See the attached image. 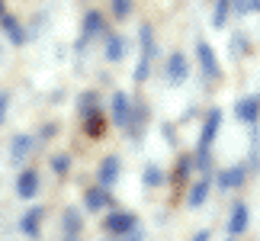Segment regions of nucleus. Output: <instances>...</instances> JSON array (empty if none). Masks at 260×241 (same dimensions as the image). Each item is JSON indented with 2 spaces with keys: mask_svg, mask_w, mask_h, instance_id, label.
Masks as SVG:
<instances>
[{
  "mask_svg": "<svg viewBox=\"0 0 260 241\" xmlns=\"http://www.w3.org/2000/svg\"><path fill=\"white\" fill-rule=\"evenodd\" d=\"M218 129H222V109H209L206 119H203V132H199V152H209L218 135Z\"/></svg>",
  "mask_w": 260,
  "mask_h": 241,
  "instance_id": "f257e3e1",
  "label": "nucleus"
},
{
  "mask_svg": "<svg viewBox=\"0 0 260 241\" xmlns=\"http://www.w3.org/2000/svg\"><path fill=\"white\" fill-rule=\"evenodd\" d=\"M196 58H199V68H203L206 77H218V74H222V68H218V58H215V52H212V45L203 42V39L196 42Z\"/></svg>",
  "mask_w": 260,
  "mask_h": 241,
  "instance_id": "f03ea898",
  "label": "nucleus"
},
{
  "mask_svg": "<svg viewBox=\"0 0 260 241\" xmlns=\"http://www.w3.org/2000/svg\"><path fill=\"white\" fill-rule=\"evenodd\" d=\"M109 116H113V126H119V129H125L132 123V106H128V97L122 90L113 94V109H109Z\"/></svg>",
  "mask_w": 260,
  "mask_h": 241,
  "instance_id": "7ed1b4c3",
  "label": "nucleus"
},
{
  "mask_svg": "<svg viewBox=\"0 0 260 241\" xmlns=\"http://www.w3.org/2000/svg\"><path fill=\"white\" fill-rule=\"evenodd\" d=\"M135 222H138V219L132 213H113V216H106L103 228L109 235H128V232H135Z\"/></svg>",
  "mask_w": 260,
  "mask_h": 241,
  "instance_id": "20e7f679",
  "label": "nucleus"
},
{
  "mask_svg": "<svg viewBox=\"0 0 260 241\" xmlns=\"http://www.w3.org/2000/svg\"><path fill=\"white\" fill-rule=\"evenodd\" d=\"M244 180H247V167H244V164H235V167L218 170L215 184L222 187V190H238V187H244Z\"/></svg>",
  "mask_w": 260,
  "mask_h": 241,
  "instance_id": "39448f33",
  "label": "nucleus"
},
{
  "mask_svg": "<svg viewBox=\"0 0 260 241\" xmlns=\"http://www.w3.org/2000/svg\"><path fill=\"white\" fill-rule=\"evenodd\" d=\"M186 74H189L186 55H183V52H174L171 58H167V80H171V84H183Z\"/></svg>",
  "mask_w": 260,
  "mask_h": 241,
  "instance_id": "423d86ee",
  "label": "nucleus"
},
{
  "mask_svg": "<svg viewBox=\"0 0 260 241\" xmlns=\"http://www.w3.org/2000/svg\"><path fill=\"white\" fill-rule=\"evenodd\" d=\"M235 116L241 119V123H247V126H254L257 119H260V103H257V97H241L235 103Z\"/></svg>",
  "mask_w": 260,
  "mask_h": 241,
  "instance_id": "0eeeda50",
  "label": "nucleus"
},
{
  "mask_svg": "<svg viewBox=\"0 0 260 241\" xmlns=\"http://www.w3.org/2000/svg\"><path fill=\"white\" fill-rule=\"evenodd\" d=\"M61 241H81V213H77V209H64Z\"/></svg>",
  "mask_w": 260,
  "mask_h": 241,
  "instance_id": "6e6552de",
  "label": "nucleus"
},
{
  "mask_svg": "<svg viewBox=\"0 0 260 241\" xmlns=\"http://www.w3.org/2000/svg\"><path fill=\"white\" fill-rule=\"evenodd\" d=\"M119 174H122V161H119L116 155L103 158V164H100V184H103V187H113L116 180H119Z\"/></svg>",
  "mask_w": 260,
  "mask_h": 241,
  "instance_id": "1a4fd4ad",
  "label": "nucleus"
},
{
  "mask_svg": "<svg viewBox=\"0 0 260 241\" xmlns=\"http://www.w3.org/2000/svg\"><path fill=\"white\" fill-rule=\"evenodd\" d=\"M247 225H251V213H247V206L244 203H235L232 206V219H228V232L241 235V232H247Z\"/></svg>",
  "mask_w": 260,
  "mask_h": 241,
  "instance_id": "9d476101",
  "label": "nucleus"
},
{
  "mask_svg": "<svg viewBox=\"0 0 260 241\" xmlns=\"http://www.w3.org/2000/svg\"><path fill=\"white\" fill-rule=\"evenodd\" d=\"M16 193H19V199H32L39 193V174L36 170H23L16 177Z\"/></svg>",
  "mask_w": 260,
  "mask_h": 241,
  "instance_id": "9b49d317",
  "label": "nucleus"
},
{
  "mask_svg": "<svg viewBox=\"0 0 260 241\" xmlns=\"http://www.w3.org/2000/svg\"><path fill=\"white\" fill-rule=\"evenodd\" d=\"M0 26H4V33H7V39H10L13 45H26V33H23V26H19V19H16V16L4 13Z\"/></svg>",
  "mask_w": 260,
  "mask_h": 241,
  "instance_id": "f8f14e48",
  "label": "nucleus"
},
{
  "mask_svg": "<svg viewBox=\"0 0 260 241\" xmlns=\"http://www.w3.org/2000/svg\"><path fill=\"white\" fill-rule=\"evenodd\" d=\"M209 187H212V180H209V177L196 180V184H193V190H189V196H186L189 209H199V206L206 203V196H209Z\"/></svg>",
  "mask_w": 260,
  "mask_h": 241,
  "instance_id": "ddd939ff",
  "label": "nucleus"
},
{
  "mask_svg": "<svg viewBox=\"0 0 260 241\" xmlns=\"http://www.w3.org/2000/svg\"><path fill=\"white\" fill-rule=\"evenodd\" d=\"M109 203H113V196H109L106 190H87L84 193V206L90 213H100V209H106Z\"/></svg>",
  "mask_w": 260,
  "mask_h": 241,
  "instance_id": "4468645a",
  "label": "nucleus"
},
{
  "mask_svg": "<svg viewBox=\"0 0 260 241\" xmlns=\"http://www.w3.org/2000/svg\"><path fill=\"white\" fill-rule=\"evenodd\" d=\"M81 33H84V39L81 42H90L96 33H103V16L96 13V10H90V13L84 16V23H81Z\"/></svg>",
  "mask_w": 260,
  "mask_h": 241,
  "instance_id": "2eb2a0df",
  "label": "nucleus"
},
{
  "mask_svg": "<svg viewBox=\"0 0 260 241\" xmlns=\"http://www.w3.org/2000/svg\"><path fill=\"white\" fill-rule=\"evenodd\" d=\"M42 206H36V209H29V213L23 216V225H19V228H23V235H29V238H36L39 235V228H42Z\"/></svg>",
  "mask_w": 260,
  "mask_h": 241,
  "instance_id": "dca6fc26",
  "label": "nucleus"
},
{
  "mask_svg": "<svg viewBox=\"0 0 260 241\" xmlns=\"http://www.w3.org/2000/svg\"><path fill=\"white\" fill-rule=\"evenodd\" d=\"M138 39H142V58L151 62V55H154V29L148 23H142L138 26Z\"/></svg>",
  "mask_w": 260,
  "mask_h": 241,
  "instance_id": "f3484780",
  "label": "nucleus"
},
{
  "mask_svg": "<svg viewBox=\"0 0 260 241\" xmlns=\"http://www.w3.org/2000/svg\"><path fill=\"white\" fill-rule=\"evenodd\" d=\"M228 13H232V0H215L212 4V16H209V23H212L215 29H222L225 26V19Z\"/></svg>",
  "mask_w": 260,
  "mask_h": 241,
  "instance_id": "a211bd4d",
  "label": "nucleus"
},
{
  "mask_svg": "<svg viewBox=\"0 0 260 241\" xmlns=\"http://www.w3.org/2000/svg\"><path fill=\"white\" fill-rule=\"evenodd\" d=\"M29 152H32V138H29V135H16L13 148H10V161H23Z\"/></svg>",
  "mask_w": 260,
  "mask_h": 241,
  "instance_id": "6ab92c4d",
  "label": "nucleus"
},
{
  "mask_svg": "<svg viewBox=\"0 0 260 241\" xmlns=\"http://www.w3.org/2000/svg\"><path fill=\"white\" fill-rule=\"evenodd\" d=\"M122 55H125V39L122 36H109L106 39V58L109 62H122Z\"/></svg>",
  "mask_w": 260,
  "mask_h": 241,
  "instance_id": "aec40b11",
  "label": "nucleus"
},
{
  "mask_svg": "<svg viewBox=\"0 0 260 241\" xmlns=\"http://www.w3.org/2000/svg\"><path fill=\"white\" fill-rule=\"evenodd\" d=\"M84 129H87L90 135H100V132H103V116H100V109H93V113L84 116Z\"/></svg>",
  "mask_w": 260,
  "mask_h": 241,
  "instance_id": "412c9836",
  "label": "nucleus"
},
{
  "mask_svg": "<svg viewBox=\"0 0 260 241\" xmlns=\"http://www.w3.org/2000/svg\"><path fill=\"white\" fill-rule=\"evenodd\" d=\"M232 10L238 16H247V13H257L260 10V0H232Z\"/></svg>",
  "mask_w": 260,
  "mask_h": 241,
  "instance_id": "4be33fe9",
  "label": "nucleus"
},
{
  "mask_svg": "<svg viewBox=\"0 0 260 241\" xmlns=\"http://www.w3.org/2000/svg\"><path fill=\"white\" fill-rule=\"evenodd\" d=\"M145 184H148V187H161V184H164V170L154 167V164H148V167H145Z\"/></svg>",
  "mask_w": 260,
  "mask_h": 241,
  "instance_id": "5701e85b",
  "label": "nucleus"
},
{
  "mask_svg": "<svg viewBox=\"0 0 260 241\" xmlns=\"http://www.w3.org/2000/svg\"><path fill=\"white\" fill-rule=\"evenodd\" d=\"M113 16L116 19H128L132 16V0H113Z\"/></svg>",
  "mask_w": 260,
  "mask_h": 241,
  "instance_id": "b1692460",
  "label": "nucleus"
},
{
  "mask_svg": "<svg viewBox=\"0 0 260 241\" xmlns=\"http://www.w3.org/2000/svg\"><path fill=\"white\" fill-rule=\"evenodd\" d=\"M68 167H71V158H68V155H55L52 158V170H55V174H68Z\"/></svg>",
  "mask_w": 260,
  "mask_h": 241,
  "instance_id": "393cba45",
  "label": "nucleus"
},
{
  "mask_svg": "<svg viewBox=\"0 0 260 241\" xmlns=\"http://www.w3.org/2000/svg\"><path fill=\"white\" fill-rule=\"evenodd\" d=\"M93 109H96V94H93V90H87V94L81 97V113L87 116V113H93Z\"/></svg>",
  "mask_w": 260,
  "mask_h": 241,
  "instance_id": "a878e982",
  "label": "nucleus"
},
{
  "mask_svg": "<svg viewBox=\"0 0 260 241\" xmlns=\"http://www.w3.org/2000/svg\"><path fill=\"white\" fill-rule=\"evenodd\" d=\"M148 74H151V62H145V58H142V62H138V68H135V80H138V84H145V80H148Z\"/></svg>",
  "mask_w": 260,
  "mask_h": 241,
  "instance_id": "bb28decb",
  "label": "nucleus"
},
{
  "mask_svg": "<svg viewBox=\"0 0 260 241\" xmlns=\"http://www.w3.org/2000/svg\"><path fill=\"white\" fill-rule=\"evenodd\" d=\"M244 48H247V39H244V36H241V33H238V36H235V39H232V52H235V55H238V52H244Z\"/></svg>",
  "mask_w": 260,
  "mask_h": 241,
  "instance_id": "cd10ccee",
  "label": "nucleus"
},
{
  "mask_svg": "<svg viewBox=\"0 0 260 241\" xmlns=\"http://www.w3.org/2000/svg\"><path fill=\"white\" fill-rule=\"evenodd\" d=\"M7 106H10V97H7V94H0V123L7 119Z\"/></svg>",
  "mask_w": 260,
  "mask_h": 241,
  "instance_id": "c85d7f7f",
  "label": "nucleus"
},
{
  "mask_svg": "<svg viewBox=\"0 0 260 241\" xmlns=\"http://www.w3.org/2000/svg\"><path fill=\"white\" fill-rule=\"evenodd\" d=\"M125 241H142V232H128V235H125Z\"/></svg>",
  "mask_w": 260,
  "mask_h": 241,
  "instance_id": "c756f323",
  "label": "nucleus"
},
{
  "mask_svg": "<svg viewBox=\"0 0 260 241\" xmlns=\"http://www.w3.org/2000/svg\"><path fill=\"white\" fill-rule=\"evenodd\" d=\"M193 241H209V232H196V235H193Z\"/></svg>",
  "mask_w": 260,
  "mask_h": 241,
  "instance_id": "7c9ffc66",
  "label": "nucleus"
},
{
  "mask_svg": "<svg viewBox=\"0 0 260 241\" xmlns=\"http://www.w3.org/2000/svg\"><path fill=\"white\" fill-rule=\"evenodd\" d=\"M0 19H4V4H0Z\"/></svg>",
  "mask_w": 260,
  "mask_h": 241,
  "instance_id": "2f4dec72",
  "label": "nucleus"
},
{
  "mask_svg": "<svg viewBox=\"0 0 260 241\" xmlns=\"http://www.w3.org/2000/svg\"><path fill=\"white\" fill-rule=\"evenodd\" d=\"M257 103H260V90H257Z\"/></svg>",
  "mask_w": 260,
  "mask_h": 241,
  "instance_id": "473e14b6",
  "label": "nucleus"
},
{
  "mask_svg": "<svg viewBox=\"0 0 260 241\" xmlns=\"http://www.w3.org/2000/svg\"><path fill=\"white\" fill-rule=\"evenodd\" d=\"M228 241H235V238H228Z\"/></svg>",
  "mask_w": 260,
  "mask_h": 241,
  "instance_id": "72a5a7b5",
  "label": "nucleus"
}]
</instances>
